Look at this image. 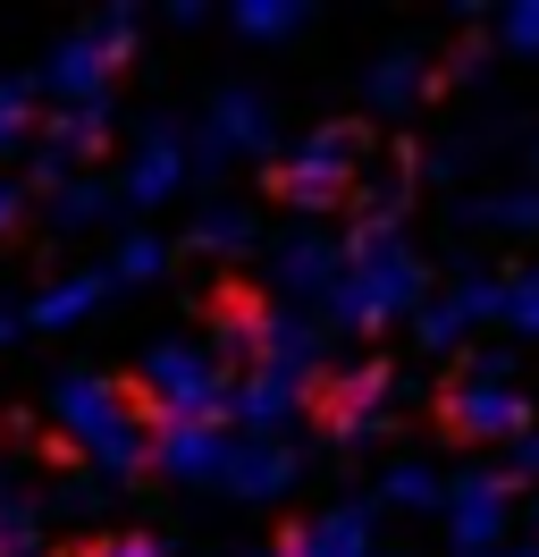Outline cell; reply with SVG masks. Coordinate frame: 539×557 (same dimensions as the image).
I'll return each instance as SVG.
<instances>
[{
  "label": "cell",
  "mask_w": 539,
  "mask_h": 557,
  "mask_svg": "<svg viewBox=\"0 0 539 557\" xmlns=\"http://www.w3.org/2000/svg\"><path fill=\"white\" fill-rule=\"evenodd\" d=\"M505 321H514L523 338H539V278H531V271L514 278V296H505Z\"/></svg>",
  "instance_id": "9a60e30c"
},
{
  "label": "cell",
  "mask_w": 539,
  "mask_h": 557,
  "mask_svg": "<svg viewBox=\"0 0 539 557\" xmlns=\"http://www.w3.org/2000/svg\"><path fill=\"white\" fill-rule=\"evenodd\" d=\"M505 523H514V473L464 465V473L447 482V541H455L464 557H498Z\"/></svg>",
  "instance_id": "3957f363"
},
{
  "label": "cell",
  "mask_w": 539,
  "mask_h": 557,
  "mask_svg": "<svg viewBox=\"0 0 539 557\" xmlns=\"http://www.w3.org/2000/svg\"><path fill=\"white\" fill-rule=\"evenodd\" d=\"M303 17L296 9H253V17H245V35H296Z\"/></svg>",
  "instance_id": "e0dca14e"
},
{
  "label": "cell",
  "mask_w": 539,
  "mask_h": 557,
  "mask_svg": "<svg viewBox=\"0 0 539 557\" xmlns=\"http://www.w3.org/2000/svg\"><path fill=\"white\" fill-rule=\"evenodd\" d=\"M531 523H539V498H531Z\"/></svg>",
  "instance_id": "d6986e66"
},
{
  "label": "cell",
  "mask_w": 539,
  "mask_h": 557,
  "mask_svg": "<svg viewBox=\"0 0 539 557\" xmlns=\"http://www.w3.org/2000/svg\"><path fill=\"white\" fill-rule=\"evenodd\" d=\"M397 388V372L388 363H371V372H354V381L337 388V431L346 440H363V431H379V397Z\"/></svg>",
  "instance_id": "8992f818"
},
{
  "label": "cell",
  "mask_w": 539,
  "mask_h": 557,
  "mask_svg": "<svg viewBox=\"0 0 539 557\" xmlns=\"http://www.w3.org/2000/svg\"><path fill=\"white\" fill-rule=\"evenodd\" d=\"M531 278H539V271H531Z\"/></svg>",
  "instance_id": "44dd1931"
},
{
  "label": "cell",
  "mask_w": 539,
  "mask_h": 557,
  "mask_svg": "<svg viewBox=\"0 0 539 557\" xmlns=\"http://www.w3.org/2000/svg\"><path fill=\"white\" fill-rule=\"evenodd\" d=\"M505 296H514V278H489V271H472V278H455V296H438V305H422V347L430 355H455L464 347V330L472 321H505Z\"/></svg>",
  "instance_id": "277c9868"
},
{
  "label": "cell",
  "mask_w": 539,
  "mask_h": 557,
  "mask_svg": "<svg viewBox=\"0 0 539 557\" xmlns=\"http://www.w3.org/2000/svg\"><path fill=\"white\" fill-rule=\"evenodd\" d=\"M505 473H514V482H539V422L514 440V448H505Z\"/></svg>",
  "instance_id": "2e32d148"
},
{
  "label": "cell",
  "mask_w": 539,
  "mask_h": 557,
  "mask_svg": "<svg viewBox=\"0 0 539 557\" xmlns=\"http://www.w3.org/2000/svg\"><path fill=\"white\" fill-rule=\"evenodd\" d=\"M388 507L447 516V482H438V465H397V473H388Z\"/></svg>",
  "instance_id": "30bf717a"
},
{
  "label": "cell",
  "mask_w": 539,
  "mask_h": 557,
  "mask_svg": "<svg viewBox=\"0 0 539 557\" xmlns=\"http://www.w3.org/2000/svg\"><path fill=\"white\" fill-rule=\"evenodd\" d=\"M287 406H296V381H278V372L245 388V414H253V422H278V414H287Z\"/></svg>",
  "instance_id": "5bb4252c"
},
{
  "label": "cell",
  "mask_w": 539,
  "mask_h": 557,
  "mask_svg": "<svg viewBox=\"0 0 539 557\" xmlns=\"http://www.w3.org/2000/svg\"><path fill=\"white\" fill-rule=\"evenodd\" d=\"M447 422L464 431V440H523L531 431V406H523V388H514V355L505 347H480L472 355V372L447 388Z\"/></svg>",
  "instance_id": "7a4b0ae2"
},
{
  "label": "cell",
  "mask_w": 539,
  "mask_h": 557,
  "mask_svg": "<svg viewBox=\"0 0 539 557\" xmlns=\"http://www.w3.org/2000/svg\"><path fill=\"white\" fill-rule=\"evenodd\" d=\"M422 305V262H413V245L397 228H363L354 245V262H346V287H337V313L379 330V321H397Z\"/></svg>",
  "instance_id": "6da1fadb"
},
{
  "label": "cell",
  "mask_w": 539,
  "mask_h": 557,
  "mask_svg": "<svg viewBox=\"0 0 539 557\" xmlns=\"http://www.w3.org/2000/svg\"><path fill=\"white\" fill-rule=\"evenodd\" d=\"M472 228H498V237H539V186H514V195L472 203Z\"/></svg>",
  "instance_id": "9c48e42d"
},
{
  "label": "cell",
  "mask_w": 539,
  "mask_h": 557,
  "mask_svg": "<svg viewBox=\"0 0 539 557\" xmlns=\"http://www.w3.org/2000/svg\"><path fill=\"white\" fill-rule=\"evenodd\" d=\"M422 85H430L422 51H388V60L371 69V102H379V110H413V102H422Z\"/></svg>",
  "instance_id": "52a82bcc"
},
{
  "label": "cell",
  "mask_w": 539,
  "mask_h": 557,
  "mask_svg": "<svg viewBox=\"0 0 539 557\" xmlns=\"http://www.w3.org/2000/svg\"><path fill=\"white\" fill-rule=\"evenodd\" d=\"M287 278H296V287H346V262H337L329 237H303L296 253H287Z\"/></svg>",
  "instance_id": "7c38bea8"
},
{
  "label": "cell",
  "mask_w": 539,
  "mask_h": 557,
  "mask_svg": "<svg viewBox=\"0 0 539 557\" xmlns=\"http://www.w3.org/2000/svg\"><path fill=\"white\" fill-rule=\"evenodd\" d=\"M531 161H539V144H531Z\"/></svg>",
  "instance_id": "ffe728a7"
},
{
  "label": "cell",
  "mask_w": 539,
  "mask_h": 557,
  "mask_svg": "<svg viewBox=\"0 0 539 557\" xmlns=\"http://www.w3.org/2000/svg\"><path fill=\"white\" fill-rule=\"evenodd\" d=\"M498 557H539V549H498Z\"/></svg>",
  "instance_id": "ac0fdd59"
},
{
  "label": "cell",
  "mask_w": 539,
  "mask_h": 557,
  "mask_svg": "<svg viewBox=\"0 0 539 557\" xmlns=\"http://www.w3.org/2000/svg\"><path fill=\"white\" fill-rule=\"evenodd\" d=\"M287 482V456L278 448H245L236 456V490H278Z\"/></svg>",
  "instance_id": "4fadbf2b"
},
{
  "label": "cell",
  "mask_w": 539,
  "mask_h": 557,
  "mask_svg": "<svg viewBox=\"0 0 539 557\" xmlns=\"http://www.w3.org/2000/svg\"><path fill=\"white\" fill-rule=\"evenodd\" d=\"M346 170H354V136H312L296 152L287 186H296V203H329L337 186H346Z\"/></svg>",
  "instance_id": "5b68a950"
},
{
  "label": "cell",
  "mask_w": 539,
  "mask_h": 557,
  "mask_svg": "<svg viewBox=\"0 0 539 557\" xmlns=\"http://www.w3.org/2000/svg\"><path fill=\"white\" fill-rule=\"evenodd\" d=\"M296 557H371V507H337Z\"/></svg>",
  "instance_id": "ba28073f"
},
{
  "label": "cell",
  "mask_w": 539,
  "mask_h": 557,
  "mask_svg": "<svg viewBox=\"0 0 539 557\" xmlns=\"http://www.w3.org/2000/svg\"><path fill=\"white\" fill-rule=\"evenodd\" d=\"M489 35H498L505 60H539V0H514V9H498V17H489Z\"/></svg>",
  "instance_id": "8fae6325"
}]
</instances>
